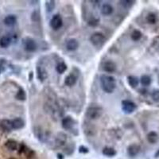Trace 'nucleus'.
<instances>
[{"instance_id": "f257e3e1", "label": "nucleus", "mask_w": 159, "mask_h": 159, "mask_svg": "<svg viewBox=\"0 0 159 159\" xmlns=\"http://www.w3.org/2000/svg\"><path fill=\"white\" fill-rule=\"evenodd\" d=\"M100 85L103 92L107 93H112L116 88V81L112 76L108 75H101L99 77Z\"/></svg>"}, {"instance_id": "f03ea898", "label": "nucleus", "mask_w": 159, "mask_h": 159, "mask_svg": "<svg viewBox=\"0 0 159 159\" xmlns=\"http://www.w3.org/2000/svg\"><path fill=\"white\" fill-rule=\"evenodd\" d=\"M102 114H103V109L100 107L92 106V107H89L87 108L85 115L89 119L95 120L101 117Z\"/></svg>"}, {"instance_id": "7ed1b4c3", "label": "nucleus", "mask_w": 159, "mask_h": 159, "mask_svg": "<svg viewBox=\"0 0 159 159\" xmlns=\"http://www.w3.org/2000/svg\"><path fill=\"white\" fill-rule=\"evenodd\" d=\"M90 41L93 46L95 47H101L106 41L105 36L103 35L102 33L99 32H95L90 37Z\"/></svg>"}, {"instance_id": "20e7f679", "label": "nucleus", "mask_w": 159, "mask_h": 159, "mask_svg": "<svg viewBox=\"0 0 159 159\" xmlns=\"http://www.w3.org/2000/svg\"><path fill=\"white\" fill-rule=\"evenodd\" d=\"M22 46L24 50L29 53L35 52L37 49V45L36 41L31 37H26L22 40Z\"/></svg>"}, {"instance_id": "39448f33", "label": "nucleus", "mask_w": 159, "mask_h": 159, "mask_svg": "<svg viewBox=\"0 0 159 159\" xmlns=\"http://www.w3.org/2000/svg\"><path fill=\"white\" fill-rule=\"evenodd\" d=\"M137 108L136 104L129 99H125L122 101V109L124 113L131 114Z\"/></svg>"}, {"instance_id": "423d86ee", "label": "nucleus", "mask_w": 159, "mask_h": 159, "mask_svg": "<svg viewBox=\"0 0 159 159\" xmlns=\"http://www.w3.org/2000/svg\"><path fill=\"white\" fill-rule=\"evenodd\" d=\"M63 25V20L60 15H55L53 16V18L50 20V26L52 29L57 30Z\"/></svg>"}, {"instance_id": "0eeeda50", "label": "nucleus", "mask_w": 159, "mask_h": 159, "mask_svg": "<svg viewBox=\"0 0 159 159\" xmlns=\"http://www.w3.org/2000/svg\"><path fill=\"white\" fill-rule=\"evenodd\" d=\"M33 132H34V135L37 137V139L41 142H45L48 138L47 132L46 130H44V129L41 126H36Z\"/></svg>"}, {"instance_id": "6e6552de", "label": "nucleus", "mask_w": 159, "mask_h": 159, "mask_svg": "<svg viewBox=\"0 0 159 159\" xmlns=\"http://www.w3.org/2000/svg\"><path fill=\"white\" fill-rule=\"evenodd\" d=\"M61 125L62 127H63L64 130H72L75 125V121L71 116H66V117H64V118H63V119H62Z\"/></svg>"}, {"instance_id": "1a4fd4ad", "label": "nucleus", "mask_w": 159, "mask_h": 159, "mask_svg": "<svg viewBox=\"0 0 159 159\" xmlns=\"http://www.w3.org/2000/svg\"><path fill=\"white\" fill-rule=\"evenodd\" d=\"M36 71H37V79H38L41 82H44V81H46L48 77V73L46 68H44L43 66L38 65V66H37Z\"/></svg>"}, {"instance_id": "9d476101", "label": "nucleus", "mask_w": 159, "mask_h": 159, "mask_svg": "<svg viewBox=\"0 0 159 159\" xmlns=\"http://www.w3.org/2000/svg\"><path fill=\"white\" fill-rule=\"evenodd\" d=\"M116 68H117V67H116V63L114 61H112V60H108V61H105L103 63V70L107 72L112 73V72H116Z\"/></svg>"}, {"instance_id": "9b49d317", "label": "nucleus", "mask_w": 159, "mask_h": 159, "mask_svg": "<svg viewBox=\"0 0 159 159\" xmlns=\"http://www.w3.org/2000/svg\"><path fill=\"white\" fill-rule=\"evenodd\" d=\"M140 152V147L138 144H131L127 148V153L130 157H135Z\"/></svg>"}, {"instance_id": "f8f14e48", "label": "nucleus", "mask_w": 159, "mask_h": 159, "mask_svg": "<svg viewBox=\"0 0 159 159\" xmlns=\"http://www.w3.org/2000/svg\"><path fill=\"white\" fill-rule=\"evenodd\" d=\"M67 142V135L64 133L60 132L57 135L55 143L57 147H63Z\"/></svg>"}, {"instance_id": "ddd939ff", "label": "nucleus", "mask_w": 159, "mask_h": 159, "mask_svg": "<svg viewBox=\"0 0 159 159\" xmlns=\"http://www.w3.org/2000/svg\"><path fill=\"white\" fill-rule=\"evenodd\" d=\"M77 78H78V76L74 73H71L66 77L65 80H64V84L67 85V86H69V87H72L74 85H76V83L77 81Z\"/></svg>"}, {"instance_id": "4468645a", "label": "nucleus", "mask_w": 159, "mask_h": 159, "mask_svg": "<svg viewBox=\"0 0 159 159\" xmlns=\"http://www.w3.org/2000/svg\"><path fill=\"white\" fill-rule=\"evenodd\" d=\"M0 127L6 132H10L13 129L12 123L10 120L2 119L0 121Z\"/></svg>"}, {"instance_id": "2eb2a0df", "label": "nucleus", "mask_w": 159, "mask_h": 159, "mask_svg": "<svg viewBox=\"0 0 159 159\" xmlns=\"http://www.w3.org/2000/svg\"><path fill=\"white\" fill-rule=\"evenodd\" d=\"M79 47V42L77 40L72 38L69 39L66 43V48L68 51H74L77 50Z\"/></svg>"}, {"instance_id": "dca6fc26", "label": "nucleus", "mask_w": 159, "mask_h": 159, "mask_svg": "<svg viewBox=\"0 0 159 159\" xmlns=\"http://www.w3.org/2000/svg\"><path fill=\"white\" fill-rule=\"evenodd\" d=\"M11 123H12L13 129H15V130H19V129H22L24 127V126H25V122H24V120L21 118L15 119L11 121Z\"/></svg>"}, {"instance_id": "f3484780", "label": "nucleus", "mask_w": 159, "mask_h": 159, "mask_svg": "<svg viewBox=\"0 0 159 159\" xmlns=\"http://www.w3.org/2000/svg\"><path fill=\"white\" fill-rule=\"evenodd\" d=\"M114 9L113 6L109 3H104L101 7V13L102 15H105V16H108L111 15L113 13Z\"/></svg>"}, {"instance_id": "a211bd4d", "label": "nucleus", "mask_w": 159, "mask_h": 159, "mask_svg": "<svg viewBox=\"0 0 159 159\" xmlns=\"http://www.w3.org/2000/svg\"><path fill=\"white\" fill-rule=\"evenodd\" d=\"M16 22H17V18L16 16L14 15H7V16L4 19L5 25H6L7 26H13L14 25H15Z\"/></svg>"}, {"instance_id": "6ab92c4d", "label": "nucleus", "mask_w": 159, "mask_h": 159, "mask_svg": "<svg viewBox=\"0 0 159 159\" xmlns=\"http://www.w3.org/2000/svg\"><path fill=\"white\" fill-rule=\"evenodd\" d=\"M147 140L150 143H152V144H154L157 142L158 140V134L155 131H151L149 134H147Z\"/></svg>"}, {"instance_id": "aec40b11", "label": "nucleus", "mask_w": 159, "mask_h": 159, "mask_svg": "<svg viewBox=\"0 0 159 159\" xmlns=\"http://www.w3.org/2000/svg\"><path fill=\"white\" fill-rule=\"evenodd\" d=\"M11 43V37L9 36H3L0 39V46L2 48H7Z\"/></svg>"}, {"instance_id": "412c9836", "label": "nucleus", "mask_w": 159, "mask_h": 159, "mask_svg": "<svg viewBox=\"0 0 159 159\" xmlns=\"http://www.w3.org/2000/svg\"><path fill=\"white\" fill-rule=\"evenodd\" d=\"M5 146L10 150H16L18 149V143L16 141L13 140V139H9L8 141H6Z\"/></svg>"}, {"instance_id": "4be33fe9", "label": "nucleus", "mask_w": 159, "mask_h": 159, "mask_svg": "<svg viewBox=\"0 0 159 159\" xmlns=\"http://www.w3.org/2000/svg\"><path fill=\"white\" fill-rule=\"evenodd\" d=\"M127 81H128V84L130 85V87L134 88H136L138 85H139V79L137 78L136 77H134V76H129L127 77Z\"/></svg>"}, {"instance_id": "5701e85b", "label": "nucleus", "mask_w": 159, "mask_h": 159, "mask_svg": "<svg viewBox=\"0 0 159 159\" xmlns=\"http://www.w3.org/2000/svg\"><path fill=\"white\" fill-rule=\"evenodd\" d=\"M103 154L107 157H114L116 155V150L112 147H105L103 150Z\"/></svg>"}, {"instance_id": "b1692460", "label": "nucleus", "mask_w": 159, "mask_h": 159, "mask_svg": "<svg viewBox=\"0 0 159 159\" xmlns=\"http://www.w3.org/2000/svg\"><path fill=\"white\" fill-rule=\"evenodd\" d=\"M85 133L87 135H89V136H92L94 134H95V126H92V125H86V127H85Z\"/></svg>"}, {"instance_id": "393cba45", "label": "nucleus", "mask_w": 159, "mask_h": 159, "mask_svg": "<svg viewBox=\"0 0 159 159\" xmlns=\"http://www.w3.org/2000/svg\"><path fill=\"white\" fill-rule=\"evenodd\" d=\"M140 81L143 86L147 87V86H149L151 84V78L149 76H147V75H144V76H143V77H141Z\"/></svg>"}, {"instance_id": "a878e982", "label": "nucleus", "mask_w": 159, "mask_h": 159, "mask_svg": "<svg viewBox=\"0 0 159 159\" xmlns=\"http://www.w3.org/2000/svg\"><path fill=\"white\" fill-rule=\"evenodd\" d=\"M16 98L21 101H23V100H25L26 99V94L24 89L22 88H19V90L16 94Z\"/></svg>"}, {"instance_id": "bb28decb", "label": "nucleus", "mask_w": 159, "mask_h": 159, "mask_svg": "<svg viewBox=\"0 0 159 159\" xmlns=\"http://www.w3.org/2000/svg\"><path fill=\"white\" fill-rule=\"evenodd\" d=\"M56 70L59 74H62L67 70V65L64 64V62H60L57 65Z\"/></svg>"}, {"instance_id": "cd10ccee", "label": "nucleus", "mask_w": 159, "mask_h": 159, "mask_svg": "<svg viewBox=\"0 0 159 159\" xmlns=\"http://www.w3.org/2000/svg\"><path fill=\"white\" fill-rule=\"evenodd\" d=\"M142 35H143V34H142V33H141L140 31L135 29V30L133 31L132 33H131V39L134 41H139V40L141 39Z\"/></svg>"}, {"instance_id": "c85d7f7f", "label": "nucleus", "mask_w": 159, "mask_h": 159, "mask_svg": "<svg viewBox=\"0 0 159 159\" xmlns=\"http://www.w3.org/2000/svg\"><path fill=\"white\" fill-rule=\"evenodd\" d=\"M147 22L150 24H154L157 21V17L154 13H150L149 15L147 16Z\"/></svg>"}, {"instance_id": "c756f323", "label": "nucleus", "mask_w": 159, "mask_h": 159, "mask_svg": "<svg viewBox=\"0 0 159 159\" xmlns=\"http://www.w3.org/2000/svg\"><path fill=\"white\" fill-rule=\"evenodd\" d=\"M46 8L48 12L53 11V10L55 8V1H53V0H51V1H46Z\"/></svg>"}, {"instance_id": "7c9ffc66", "label": "nucleus", "mask_w": 159, "mask_h": 159, "mask_svg": "<svg viewBox=\"0 0 159 159\" xmlns=\"http://www.w3.org/2000/svg\"><path fill=\"white\" fill-rule=\"evenodd\" d=\"M31 19L33 22H39L41 20V16H40V12L38 10H34L32 15H31Z\"/></svg>"}, {"instance_id": "2f4dec72", "label": "nucleus", "mask_w": 159, "mask_h": 159, "mask_svg": "<svg viewBox=\"0 0 159 159\" xmlns=\"http://www.w3.org/2000/svg\"><path fill=\"white\" fill-rule=\"evenodd\" d=\"M119 2L124 8H130V6H133L134 2V1H129V0H123V1H120Z\"/></svg>"}, {"instance_id": "473e14b6", "label": "nucleus", "mask_w": 159, "mask_h": 159, "mask_svg": "<svg viewBox=\"0 0 159 159\" xmlns=\"http://www.w3.org/2000/svg\"><path fill=\"white\" fill-rule=\"evenodd\" d=\"M99 20L98 19H95V18H92L91 19H89L88 22V24L90 26L95 27L99 24Z\"/></svg>"}, {"instance_id": "72a5a7b5", "label": "nucleus", "mask_w": 159, "mask_h": 159, "mask_svg": "<svg viewBox=\"0 0 159 159\" xmlns=\"http://www.w3.org/2000/svg\"><path fill=\"white\" fill-rule=\"evenodd\" d=\"M151 96H152V99L154 100L155 102H158L159 101V90L158 89H155L151 93Z\"/></svg>"}, {"instance_id": "f704fd0d", "label": "nucleus", "mask_w": 159, "mask_h": 159, "mask_svg": "<svg viewBox=\"0 0 159 159\" xmlns=\"http://www.w3.org/2000/svg\"><path fill=\"white\" fill-rule=\"evenodd\" d=\"M34 155H35V154H34V152H33V150H28V151H27V153H26L27 158L32 159L33 157H34Z\"/></svg>"}, {"instance_id": "c9c22d12", "label": "nucleus", "mask_w": 159, "mask_h": 159, "mask_svg": "<svg viewBox=\"0 0 159 159\" xmlns=\"http://www.w3.org/2000/svg\"><path fill=\"white\" fill-rule=\"evenodd\" d=\"M79 152L82 154H86L88 152V149L87 147H84V146H81V147L79 148Z\"/></svg>"}, {"instance_id": "e433bc0d", "label": "nucleus", "mask_w": 159, "mask_h": 159, "mask_svg": "<svg viewBox=\"0 0 159 159\" xmlns=\"http://www.w3.org/2000/svg\"><path fill=\"white\" fill-rule=\"evenodd\" d=\"M159 157V150L156 152V154H155V157Z\"/></svg>"}]
</instances>
